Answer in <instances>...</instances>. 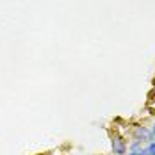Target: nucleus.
Returning <instances> with one entry per match:
<instances>
[{
  "mask_svg": "<svg viewBox=\"0 0 155 155\" xmlns=\"http://www.w3.org/2000/svg\"><path fill=\"white\" fill-rule=\"evenodd\" d=\"M112 150H114V153L116 155H125V152H127V141L121 139V137H112Z\"/></svg>",
  "mask_w": 155,
  "mask_h": 155,
  "instance_id": "f257e3e1",
  "label": "nucleus"
},
{
  "mask_svg": "<svg viewBox=\"0 0 155 155\" xmlns=\"http://www.w3.org/2000/svg\"><path fill=\"white\" fill-rule=\"evenodd\" d=\"M134 134H136V139L137 141H152V132L146 127H136Z\"/></svg>",
  "mask_w": 155,
  "mask_h": 155,
  "instance_id": "f03ea898",
  "label": "nucleus"
},
{
  "mask_svg": "<svg viewBox=\"0 0 155 155\" xmlns=\"http://www.w3.org/2000/svg\"><path fill=\"white\" fill-rule=\"evenodd\" d=\"M143 155H155V141H150L143 150H141Z\"/></svg>",
  "mask_w": 155,
  "mask_h": 155,
  "instance_id": "7ed1b4c3",
  "label": "nucleus"
},
{
  "mask_svg": "<svg viewBox=\"0 0 155 155\" xmlns=\"http://www.w3.org/2000/svg\"><path fill=\"white\" fill-rule=\"evenodd\" d=\"M130 150H132V152H141V150H143V141L134 139V143L130 144Z\"/></svg>",
  "mask_w": 155,
  "mask_h": 155,
  "instance_id": "20e7f679",
  "label": "nucleus"
},
{
  "mask_svg": "<svg viewBox=\"0 0 155 155\" xmlns=\"http://www.w3.org/2000/svg\"><path fill=\"white\" fill-rule=\"evenodd\" d=\"M150 132H152V141H155V125H153V128H152Z\"/></svg>",
  "mask_w": 155,
  "mask_h": 155,
  "instance_id": "39448f33",
  "label": "nucleus"
},
{
  "mask_svg": "<svg viewBox=\"0 0 155 155\" xmlns=\"http://www.w3.org/2000/svg\"><path fill=\"white\" fill-rule=\"evenodd\" d=\"M130 155H143L141 152H130Z\"/></svg>",
  "mask_w": 155,
  "mask_h": 155,
  "instance_id": "423d86ee",
  "label": "nucleus"
}]
</instances>
